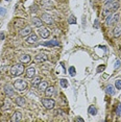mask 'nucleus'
Returning <instances> with one entry per match:
<instances>
[{
  "label": "nucleus",
  "instance_id": "obj_1",
  "mask_svg": "<svg viewBox=\"0 0 121 122\" xmlns=\"http://www.w3.org/2000/svg\"><path fill=\"white\" fill-rule=\"evenodd\" d=\"M119 9V2L118 1H113V2H110V3H106V5L103 6V10H102V16L103 17H106L110 14H113L114 12Z\"/></svg>",
  "mask_w": 121,
  "mask_h": 122
},
{
  "label": "nucleus",
  "instance_id": "obj_2",
  "mask_svg": "<svg viewBox=\"0 0 121 122\" xmlns=\"http://www.w3.org/2000/svg\"><path fill=\"white\" fill-rule=\"evenodd\" d=\"M24 72V66L21 64H16L14 65L12 69H10V75L12 76H19L21 74H23Z\"/></svg>",
  "mask_w": 121,
  "mask_h": 122
},
{
  "label": "nucleus",
  "instance_id": "obj_3",
  "mask_svg": "<svg viewBox=\"0 0 121 122\" xmlns=\"http://www.w3.org/2000/svg\"><path fill=\"white\" fill-rule=\"evenodd\" d=\"M14 87H15L16 90L22 92V91H24L27 88V82L24 79H16L14 81Z\"/></svg>",
  "mask_w": 121,
  "mask_h": 122
},
{
  "label": "nucleus",
  "instance_id": "obj_4",
  "mask_svg": "<svg viewBox=\"0 0 121 122\" xmlns=\"http://www.w3.org/2000/svg\"><path fill=\"white\" fill-rule=\"evenodd\" d=\"M42 103H43L44 107H45V109L51 110V109H53L54 105H55V101H54L53 99H50V98H43Z\"/></svg>",
  "mask_w": 121,
  "mask_h": 122
},
{
  "label": "nucleus",
  "instance_id": "obj_5",
  "mask_svg": "<svg viewBox=\"0 0 121 122\" xmlns=\"http://www.w3.org/2000/svg\"><path fill=\"white\" fill-rule=\"evenodd\" d=\"M42 21H44V23L48 24V25H51V24H53V19L49 14L47 13H43L42 14Z\"/></svg>",
  "mask_w": 121,
  "mask_h": 122
},
{
  "label": "nucleus",
  "instance_id": "obj_6",
  "mask_svg": "<svg viewBox=\"0 0 121 122\" xmlns=\"http://www.w3.org/2000/svg\"><path fill=\"white\" fill-rule=\"evenodd\" d=\"M38 32H39V35H40L43 39H47L49 36H50V32H49V30H48L47 28H45V27H42V26H41L40 28H39Z\"/></svg>",
  "mask_w": 121,
  "mask_h": 122
},
{
  "label": "nucleus",
  "instance_id": "obj_7",
  "mask_svg": "<svg viewBox=\"0 0 121 122\" xmlns=\"http://www.w3.org/2000/svg\"><path fill=\"white\" fill-rule=\"evenodd\" d=\"M20 36L21 37H27L28 35H30L31 34V28H30L29 26H25L24 28H22L21 30H20Z\"/></svg>",
  "mask_w": 121,
  "mask_h": 122
},
{
  "label": "nucleus",
  "instance_id": "obj_8",
  "mask_svg": "<svg viewBox=\"0 0 121 122\" xmlns=\"http://www.w3.org/2000/svg\"><path fill=\"white\" fill-rule=\"evenodd\" d=\"M35 75V69L34 67H30L26 70V73H25L26 78H32Z\"/></svg>",
  "mask_w": 121,
  "mask_h": 122
},
{
  "label": "nucleus",
  "instance_id": "obj_9",
  "mask_svg": "<svg viewBox=\"0 0 121 122\" xmlns=\"http://www.w3.org/2000/svg\"><path fill=\"white\" fill-rule=\"evenodd\" d=\"M4 93L6 94V96L7 97H12L14 95V90H13V87L10 85H6L4 87Z\"/></svg>",
  "mask_w": 121,
  "mask_h": 122
},
{
  "label": "nucleus",
  "instance_id": "obj_10",
  "mask_svg": "<svg viewBox=\"0 0 121 122\" xmlns=\"http://www.w3.org/2000/svg\"><path fill=\"white\" fill-rule=\"evenodd\" d=\"M35 61L37 63H44L45 61H47V55L45 53H39L37 56H35Z\"/></svg>",
  "mask_w": 121,
  "mask_h": 122
},
{
  "label": "nucleus",
  "instance_id": "obj_11",
  "mask_svg": "<svg viewBox=\"0 0 121 122\" xmlns=\"http://www.w3.org/2000/svg\"><path fill=\"white\" fill-rule=\"evenodd\" d=\"M119 19H120V14H118V13L113 14V16H112V20H111V23H110V26H111V25H115V24H117L118 22H119Z\"/></svg>",
  "mask_w": 121,
  "mask_h": 122
},
{
  "label": "nucleus",
  "instance_id": "obj_12",
  "mask_svg": "<svg viewBox=\"0 0 121 122\" xmlns=\"http://www.w3.org/2000/svg\"><path fill=\"white\" fill-rule=\"evenodd\" d=\"M31 22H32V24H34L35 27H41V26L43 25L42 19H40V18H38V17H32Z\"/></svg>",
  "mask_w": 121,
  "mask_h": 122
},
{
  "label": "nucleus",
  "instance_id": "obj_13",
  "mask_svg": "<svg viewBox=\"0 0 121 122\" xmlns=\"http://www.w3.org/2000/svg\"><path fill=\"white\" fill-rule=\"evenodd\" d=\"M26 42L28 44H35L38 42V36L37 35H30L26 38Z\"/></svg>",
  "mask_w": 121,
  "mask_h": 122
},
{
  "label": "nucleus",
  "instance_id": "obj_14",
  "mask_svg": "<svg viewBox=\"0 0 121 122\" xmlns=\"http://www.w3.org/2000/svg\"><path fill=\"white\" fill-rule=\"evenodd\" d=\"M41 45H44V46H60V42L56 40H51V41H48V42H42Z\"/></svg>",
  "mask_w": 121,
  "mask_h": 122
},
{
  "label": "nucleus",
  "instance_id": "obj_15",
  "mask_svg": "<svg viewBox=\"0 0 121 122\" xmlns=\"http://www.w3.org/2000/svg\"><path fill=\"white\" fill-rule=\"evenodd\" d=\"M30 60H31V57H30L29 54H22L20 56V62L22 64H28Z\"/></svg>",
  "mask_w": 121,
  "mask_h": 122
},
{
  "label": "nucleus",
  "instance_id": "obj_16",
  "mask_svg": "<svg viewBox=\"0 0 121 122\" xmlns=\"http://www.w3.org/2000/svg\"><path fill=\"white\" fill-rule=\"evenodd\" d=\"M42 4L45 9H48V10L53 9V3L51 2V0H42Z\"/></svg>",
  "mask_w": 121,
  "mask_h": 122
},
{
  "label": "nucleus",
  "instance_id": "obj_17",
  "mask_svg": "<svg viewBox=\"0 0 121 122\" xmlns=\"http://www.w3.org/2000/svg\"><path fill=\"white\" fill-rule=\"evenodd\" d=\"M113 36L115 38H119L121 36V25H117L113 30Z\"/></svg>",
  "mask_w": 121,
  "mask_h": 122
},
{
  "label": "nucleus",
  "instance_id": "obj_18",
  "mask_svg": "<svg viewBox=\"0 0 121 122\" xmlns=\"http://www.w3.org/2000/svg\"><path fill=\"white\" fill-rule=\"evenodd\" d=\"M54 93H55V89H54L53 87H47L46 88V90H45V95L46 96L50 97V96L53 95Z\"/></svg>",
  "mask_w": 121,
  "mask_h": 122
},
{
  "label": "nucleus",
  "instance_id": "obj_19",
  "mask_svg": "<svg viewBox=\"0 0 121 122\" xmlns=\"http://www.w3.org/2000/svg\"><path fill=\"white\" fill-rule=\"evenodd\" d=\"M21 118H22V114L20 112H15L13 115V117H12V121H14V122L20 121Z\"/></svg>",
  "mask_w": 121,
  "mask_h": 122
},
{
  "label": "nucleus",
  "instance_id": "obj_20",
  "mask_svg": "<svg viewBox=\"0 0 121 122\" xmlns=\"http://www.w3.org/2000/svg\"><path fill=\"white\" fill-rule=\"evenodd\" d=\"M106 94L113 96L115 94V89H114V87H113L112 85H110V86H108V87L106 88Z\"/></svg>",
  "mask_w": 121,
  "mask_h": 122
},
{
  "label": "nucleus",
  "instance_id": "obj_21",
  "mask_svg": "<svg viewBox=\"0 0 121 122\" xmlns=\"http://www.w3.org/2000/svg\"><path fill=\"white\" fill-rule=\"evenodd\" d=\"M16 103H17L19 107H24L25 105V99L23 97H17L16 98Z\"/></svg>",
  "mask_w": 121,
  "mask_h": 122
},
{
  "label": "nucleus",
  "instance_id": "obj_22",
  "mask_svg": "<svg viewBox=\"0 0 121 122\" xmlns=\"http://www.w3.org/2000/svg\"><path fill=\"white\" fill-rule=\"evenodd\" d=\"M42 81V78H41L40 76H37L35 78L32 79V81H31V85H32V87H38L39 86V84Z\"/></svg>",
  "mask_w": 121,
  "mask_h": 122
},
{
  "label": "nucleus",
  "instance_id": "obj_23",
  "mask_svg": "<svg viewBox=\"0 0 121 122\" xmlns=\"http://www.w3.org/2000/svg\"><path fill=\"white\" fill-rule=\"evenodd\" d=\"M38 87H39V90L40 91H45L46 88L48 87V84H47V81H41Z\"/></svg>",
  "mask_w": 121,
  "mask_h": 122
},
{
  "label": "nucleus",
  "instance_id": "obj_24",
  "mask_svg": "<svg viewBox=\"0 0 121 122\" xmlns=\"http://www.w3.org/2000/svg\"><path fill=\"white\" fill-rule=\"evenodd\" d=\"M88 112H89L90 115L94 116V115H96V114H97V110H96V107H94V105H90L89 109H88Z\"/></svg>",
  "mask_w": 121,
  "mask_h": 122
},
{
  "label": "nucleus",
  "instance_id": "obj_25",
  "mask_svg": "<svg viewBox=\"0 0 121 122\" xmlns=\"http://www.w3.org/2000/svg\"><path fill=\"white\" fill-rule=\"evenodd\" d=\"M60 87L62 88H68V86H69L67 79H65V78H62L60 80Z\"/></svg>",
  "mask_w": 121,
  "mask_h": 122
},
{
  "label": "nucleus",
  "instance_id": "obj_26",
  "mask_svg": "<svg viewBox=\"0 0 121 122\" xmlns=\"http://www.w3.org/2000/svg\"><path fill=\"white\" fill-rule=\"evenodd\" d=\"M9 109H10V102L9 100H5L3 107H2V110L5 111V110H9Z\"/></svg>",
  "mask_w": 121,
  "mask_h": 122
},
{
  "label": "nucleus",
  "instance_id": "obj_27",
  "mask_svg": "<svg viewBox=\"0 0 121 122\" xmlns=\"http://www.w3.org/2000/svg\"><path fill=\"white\" fill-rule=\"evenodd\" d=\"M68 23L69 24H76V18L73 15H71L69 19H68Z\"/></svg>",
  "mask_w": 121,
  "mask_h": 122
},
{
  "label": "nucleus",
  "instance_id": "obj_28",
  "mask_svg": "<svg viewBox=\"0 0 121 122\" xmlns=\"http://www.w3.org/2000/svg\"><path fill=\"white\" fill-rule=\"evenodd\" d=\"M115 87L117 90H121V79H117L115 81Z\"/></svg>",
  "mask_w": 121,
  "mask_h": 122
},
{
  "label": "nucleus",
  "instance_id": "obj_29",
  "mask_svg": "<svg viewBox=\"0 0 121 122\" xmlns=\"http://www.w3.org/2000/svg\"><path fill=\"white\" fill-rule=\"evenodd\" d=\"M75 73H76V72H75V68H74L73 66H72V67H70L69 68V74H70V75L71 76H75Z\"/></svg>",
  "mask_w": 121,
  "mask_h": 122
},
{
  "label": "nucleus",
  "instance_id": "obj_30",
  "mask_svg": "<svg viewBox=\"0 0 121 122\" xmlns=\"http://www.w3.org/2000/svg\"><path fill=\"white\" fill-rule=\"evenodd\" d=\"M104 69H106V66L104 65H100V66H98V68H97V73H101Z\"/></svg>",
  "mask_w": 121,
  "mask_h": 122
},
{
  "label": "nucleus",
  "instance_id": "obj_31",
  "mask_svg": "<svg viewBox=\"0 0 121 122\" xmlns=\"http://www.w3.org/2000/svg\"><path fill=\"white\" fill-rule=\"evenodd\" d=\"M116 114L118 116H121V104H119L116 109Z\"/></svg>",
  "mask_w": 121,
  "mask_h": 122
},
{
  "label": "nucleus",
  "instance_id": "obj_32",
  "mask_svg": "<svg viewBox=\"0 0 121 122\" xmlns=\"http://www.w3.org/2000/svg\"><path fill=\"white\" fill-rule=\"evenodd\" d=\"M5 14H6V10L0 7V16H3V15H5Z\"/></svg>",
  "mask_w": 121,
  "mask_h": 122
},
{
  "label": "nucleus",
  "instance_id": "obj_33",
  "mask_svg": "<svg viewBox=\"0 0 121 122\" xmlns=\"http://www.w3.org/2000/svg\"><path fill=\"white\" fill-rule=\"evenodd\" d=\"M30 10H32V12H35H35H37V10H39V7H38V6H37V5H32V6H31V7H30Z\"/></svg>",
  "mask_w": 121,
  "mask_h": 122
},
{
  "label": "nucleus",
  "instance_id": "obj_34",
  "mask_svg": "<svg viewBox=\"0 0 121 122\" xmlns=\"http://www.w3.org/2000/svg\"><path fill=\"white\" fill-rule=\"evenodd\" d=\"M118 67H120V61H116V63H115V69H117Z\"/></svg>",
  "mask_w": 121,
  "mask_h": 122
},
{
  "label": "nucleus",
  "instance_id": "obj_35",
  "mask_svg": "<svg viewBox=\"0 0 121 122\" xmlns=\"http://www.w3.org/2000/svg\"><path fill=\"white\" fill-rule=\"evenodd\" d=\"M113 1H115V0H104L103 3H104V4H106V3H110V2H113Z\"/></svg>",
  "mask_w": 121,
  "mask_h": 122
},
{
  "label": "nucleus",
  "instance_id": "obj_36",
  "mask_svg": "<svg viewBox=\"0 0 121 122\" xmlns=\"http://www.w3.org/2000/svg\"><path fill=\"white\" fill-rule=\"evenodd\" d=\"M3 38H4V34L3 32H0V40H3Z\"/></svg>",
  "mask_w": 121,
  "mask_h": 122
},
{
  "label": "nucleus",
  "instance_id": "obj_37",
  "mask_svg": "<svg viewBox=\"0 0 121 122\" xmlns=\"http://www.w3.org/2000/svg\"><path fill=\"white\" fill-rule=\"evenodd\" d=\"M95 28H98V20H95V25H94Z\"/></svg>",
  "mask_w": 121,
  "mask_h": 122
},
{
  "label": "nucleus",
  "instance_id": "obj_38",
  "mask_svg": "<svg viewBox=\"0 0 121 122\" xmlns=\"http://www.w3.org/2000/svg\"><path fill=\"white\" fill-rule=\"evenodd\" d=\"M75 120H76V121H81V122H82V121H84V119L81 118V117H77V118H75Z\"/></svg>",
  "mask_w": 121,
  "mask_h": 122
},
{
  "label": "nucleus",
  "instance_id": "obj_39",
  "mask_svg": "<svg viewBox=\"0 0 121 122\" xmlns=\"http://www.w3.org/2000/svg\"><path fill=\"white\" fill-rule=\"evenodd\" d=\"M6 1H10V0H6Z\"/></svg>",
  "mask_w": 121,
  "mask_h": 122
}]
</instances>
